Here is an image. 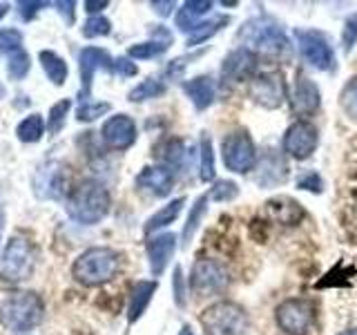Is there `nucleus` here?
I'll use <instances>...</instances> for the list:
<instances>
[{"label":"nucleus","mask_w":357,"mask_h":335,"mask_svg":"<svg viewBox=\"0 0 357 335\" xmlns=\"http://www.w3.org/2000/svg\"><path fill=\"white\" fill-rule=\"evenodd\" d=\"M208 195H201L195 199V206L190 208V215L183 223V232H181V248H188L190 241L195 239V234L201 226V219L206 217V212H208Z\"/></svg>","instance_id":"26"},{"label":"nucleus","mask_w":357,"mask_h":335,"mask_svg":"<svg viewBox=\"0 0 357 335\" xmlns=\"http://www.w3.org/2000/svg\"><path fill=\"white\" fill-rule=\"evenodd\" d=\"M174 172L167 165H145L137 177V186L154 197H165L174 188Z\"/></svg>","instance_id":"18"},{"label":"nucleus","mask_w":357,"mask_h":335,"mask_svg":"<svg viewBox=\"0 0 357 335\" xmlns=\"http://www.w3.org/2000/svg\"><path fill=\"white\" fill-rule=\"evenodd\" d=\"M319 132L308 119H297L290 123L284 134V152L293 159H308V156L317 150Z\"/></svg>","instance_id":"13"},{"label":"nucleus","mask_w":357,"mask_h":335,"mask_svg":"<svg viewBox=\"0 0 357 335\" xmlns=\"http://www.w3.org/2000/svg\"><path fill=\"white\" fill-rule=\"evenodd\" d=\"M266 212L273 221L284 223V226H295V223L304 219L301 206L295 199H288V197H275L271 201H266Z\"/></svg>","instance_id":"21"},{"label":"nucleus","mask_w":357,"mask_h":335,"mask_svg":"<svg viewBox=\"0 0 357 335\" xmlns=\"http://www.w3.org/2000/svg\"><path fill=\"white\" fill-rule=\"evenodd\" d=\"M174 302L178 308H185V284H183V273L181 268H174Z\"/></svg>","instance_id":"43"},{"label":"nucleus","mask_w":357,"mask_h":335,"mask_svg":"<svg viewBox=\"0 0 357 335\" xmlns=\"http://www.w3.org/2000/svg\"><path fill=\"white\" fill-rule=\"evenodd\" d=\"M286 152H279L275 148H268L259 159H257L255 165V184L261 188H275L288 181L290 177V168H288V159Z\"/></svg>","instance_id":"14"},{"label":"nucleus","mask_w":357,"mask_h":335,"mask_svg":"<svg viewBox=\"0 0 357 335\" xmlns=\"http://www.w3.org/2000/svg\"><path fill=\"white\" fill-rule=\"evenodd\" d=\"M199 179L201 181H212L215 179V148L208 132L201 134L199 139Z\"/></svg>","instance_id":"28"},{"label":"nucleus","mask_w":357,"mask_h":335,"mask_svg":"<svg viewBox=\"0 0 357 335\" xmlns=\"http://www.w3.org/2000/svg\"><path fill=\"white\" fill-rule=\"evenodd\" d=\"M145 251H148V264H150L152 275H161L176 251V237L172 232L156 234V237L148 239Z\"/></svg>","instance_id":"19"},{"label":"nucleus","mask_w":357,"mask_h":335,"mask_svg":"<svg viewBox=\"0 0 357 335\" xmlns=\"http://www.w3.org/2000/svg\"><path fill=\"white\" fill-rule=\"evenodd\" d=\"M112 31V22L103 16H92L85 25H83V36L85 38H98V36H107Z\"/></svg>","instance_id":"38"},{"label":"nucleus","mask_w":357,"mask_h":335,"mask_svg":"<svg viewBox=\"0 0 357 335\" xmlns=\"http://www.w3.org/2000/svg\"><path fill=\"white\" fill-rule=\"evenodd\" d=\"M355 226H357V206H355Z\"/></svg>","instance_id":"54"},{"label":"nucleus","mask_w":357,"mask_h":335,"mask_svg":"<svg viewBox=\"0 0 357 335\" xmlns=\"http://www.w3.org/2000/svg\"><path fill=\"white\" fill-rule=\"evenodd\" d=\"M152 5V9L156 11V14H159V16H170L172 14V9L176 7V3H172V0H165V3H156V0H154V3H150Z\"/></svg>","instance_id":"46"},{"label":"nucleus","mask_w":357,"mask_h":335,"mask_svg":"<svg viewBox=\"0 0 357 335\" xmlns=\"http://www.w3.org/2000/svg\"><path fill=\"white\" fill-rule=\"evenodd\" d=\"M109 110H112V105L105 103V100H85V103L76 110V119L83 123H89V121H96L98 117L107 114Z\"/></svg>","instance_id":"35"},{"label":"nucleus","mask_w":357,"mask_h":335,"mask_svg":"<svg viewBox=\"0 0 357 335\" xmlns=\"http://www.w3.org/2000/svg\"><path fill=\"white\" fill-rule=\"evenodd\" d=\"M340 335H357V329H351V331H344V333H340Z\"/></svg>","instance_id":"51"},{"label":"nucleus","mask_w":357,"mask_h":335,"mask_svg":"<svg viewBox=\"0 0 357 335\" xmlns=\"http://www.w3.org/2000/svg\"><path fill=\"white\" fill-rule=\"evenodd\" d=\"M78 67H81V98H87L89 92H92V81H94V74L98 70H105V72H112V67H114V59L100 47H85L78 56Z\"/></svg>","instance_id":"17"},{"label":"nucleus","mask_w":357,"mask_h":335,"mask_svg":"<svg viewBox=\"0 0 357 335\" xmlns=\"http://www.w3.org/2000/svg\"><path fill=\"white\" fill-rule=\"evenodd\" d=\"M275 322L286 335H306L315 324V306L308 299H284L275 311Z\"/></svg>","instance_id":"10"},{"label":"nucleus","mask_w":357,"mask_h":335,"mask_svg":"<svg viewBox=\"0 0 357 335\" xmlns=\"http://www.w3.org/2000/svg\"><path fill=\"white\" fill-rule=\"evenodd\" d=\"M167 47H170V43H163V40L137 43V45H132V47L128 50V56H130V59H139V61L156 59V56H161Z\"/></svg>","instance_id":"33"},{"label":"nucleus","mask_w":357,"mask_h":335,"mask_svg":"<svg viewBox=\"0 0 357 335\" xmlns=\"http://www.w3.org/2000/svg\"><path fill=\"white\" fill-rule=\"evenodd\" d=\"M165 94V85L161 81H156V78H145L143 83H139L137 87L130 92V100L132 103H141V100H148V98H156Z\"/></svg>","instance_id":"32"},{"label":"nucleus","mask_w":357,"mask_h":335,"mask_svg":"<svg viewBox=\"0 0 357 335\" xmlns=\"http://www.w3.org/2000/svg\"><path fill=\"white\" fill-rule=\"evenodd\" d=\"M40 7H45V3H27V0L18 3V11H20V16L25 20H31L33 16H36Z\"/></svg>","instance_id":"45"},{"label":"nucleus","mask_w":357,"mask_h":335,"mask_svg":"<svg viewBox=\"0 0 357 335\" xmlns=\"http://www.w3.org/2000/svg\"><path fill=\"white\" fill-rule=\"evenodd\" d=\"M112 72L119 74V76H134L139 70L130 59H114V67H112Z\"/></svg>","instance_id":"44"},{"label":"nucleus","mask_w":357,"mask_h":335,"mask_svg":"<svg viewBox=\"0 0 357 335\" xmlns=\"http://www.w3.org/2000/svg\"><path fill=\"white\" fill-rule=\"evenodd\" d=\"M340 105L344 110V114L351 121L357 123V76H353L349 83L342 87L340 92Z\"/></svg>","instance_id":"34"},{"label":"nucleus","mask_w":357,"mask_h":335,"mask_svg":"<svg viewBox=\"0 0 357 335\" xmlns=\"http://www.w3.org/2000/svg\"><path fill=\"white\" fill-rule=\"evenodd\" d=\"M228 22H230L228 16H219V18H210V20L199 22V27L188 36V47H197V45L210 40L217 31L223 29V25H228Z\"/></svg>","instance_id":"30"},{"label":"nucleus","mask_w":357,"mask_h":335,"mask_svg":"<svg viewBox=\"0 0 357 335\" xmlns=\"http://www.w3.org/2000/svg\"><path fill=\"white\" fill-rule=\"evenodd\" d=\"M250 98L266 110L282 107V103L288 98V85L284 74L279 70L257 72L250 78Z\"/></svg>","instance_id":"11"},{"label":"nucleus","mask_w":357,"mask_h":335,"mask_svg":"<svg viewBox=\"0 0 357 335\" xmlns=\"http://www.w3.org/2000/svg\"><path fill=\"white\" fill-rule=\"evenodd\" d=\"M183 206H185V197H176L167 206H163L161 210H156L154 215L148 221H145V234H152V232H156V230H161L165 226H170V223H174L176 217L181 215Z\"/></svg>","instance_id":"25"},{"label":"nucleus","mask_w":357,"mask_h":335,"mask_svg":"<svg viewBox=\"0 0 357 335\" xmlns=\"http://www.w3.org/2000/svg\"><path fill=\"white\" fill-rule=\"evenodd\" d=\"M43 302L36 293H14L0 306V318L7 329L27 333L43 322Z\"/></svg>","instance_id":"5"},{"label":"nucleus","mask_w":357,"mask_h":335,"mask_svg":"<svg viewBox=\"0 0 357 335\" xmlns=\"http://www.w3.org/2000/svg\"><path fill=\"white\" fill-rule=\"evenodd\" d=\"M7 59H9L7 70H9V76H11V78H16V81H20V78H25V76H27L31 63H29V56H27L25 50H18V52H14V54H9Z\"/></svg>","instance_id":"36"},{"label":"nucleus","mask_w":357,"mask_h":335,"mask_svg":"<svg viewBox=\"0 0 357 335\" xmlns=\"http://www.w3.org/2000/svg\"><path fill=\"white\" fill-rule=\"evenodd\" d=\"M3 219H5V215H3V208H0V230H3Z\"/></svg>","instance_id":"52"},{"label":"nucleus","mask_w":357,"mask_h":335,"mask_svg":"<svg viewBox=\"0 0 357 335\" xmlns=\"http://www.w3.org/2000/svg\"><path fill=\"white\" fill-rule=\"evenodd\" d=\"M112 206V197L107 188L98 181H83L78 184L67 199V212L78 223L92 226L103 219Z\"/></svg>","instance_id":"2"},{"label":"nucleus","mask_w":357,"mask_h":335,"mask_svg":"<svg viewBox=\"0 0 357 335\" xmlns=\"http://www.w3.org/2000/svg\"><path fill=\"white\" fill-rule=\"evenodd\" d=\"M159 159H161V165H167L172 172L181 170V168H185V163H188V148H185V143L181 139L165 141L163 148H161Z\"/></svg>","instance_id":"27"},{"label":"nucleus","mask_w":357,"mask_h":335,"mask_svg":"<svg viewBox=\"0 0 357 335\" xmlns=\"http://www.w3.org/2000/svg\"><path fill=\"white\" fill-rule=\"evenodd\" d=\"M199 322L206 335H243L248 329V313L237 302L219 299L201 311Z\"/></svg>","instance_id":"4"},{"label":"nucleus","mask_w":357,"mask_h":335,"mask_svg":"<svg viewBox=\"0 0 357 335\" xmlns=\"http://www.w3.org/2000/svg\"><path fill=\"white\" fill-rule=\"evenodd\" d=\"M239 195V186L237 184H232L228 181V179H219V181L215 184V188L210 190V199H215V201H230Z\"/></svg>","instance_id":"39"},{"label":"nucleus","mask_w":357,"mask_h":335,"mask_svg":"<svg viewBox=\"0 0 357 335\" xmlns=\"http://www.w3.org/2000/svg\"><path fill=\"white\" fill-rule=\"evenodd\" d=\"M5 96V87L3 85H0V98H3Z\"/></svg>","instance_id":"53"},{"label":"nucleus","mask_w":357,"mask_h":335,"mask_svg":"<svg viewBox=\"0 0 357 335\" xmlns=\"http://www.w3.org/2000/svg\"><path fill=\"white\" fill-rule=\"evenodd\" d=\"M319 103H321V92L317 83L310 76L299 72L293 83V92H290V110H293V114L299 119H306L310 114H315L319 110Z\"/></svg>","instance_id":"15"},{"label":"nucleus","mask_w":357,"mask_h":335,"mask_svg":"<svg viewBox=\"0 0 357 335\" xmlns=\"http://www.w3.org/2000/svg\"><path fill=\"white\" fill-rule=\"evenodd\" d=\"M297 47L301 59H304L310 67H315L319 72H331L335 67V52L331 38L326 34L317 29H297L295 31Z\"/></svg>","instance_id":"9"},{"label":"nucleus","mask_w":357,"mask_h":335,"mask_svg":"<svg viewBox=\"0 0 357 335\" xmlns=\"http://www.w3.org/2000/svg\"><path fill=\"white\" fill-rule=\"evenodd\" d=\"M183 92L185 96L192 100V105L201 112L208 110L217 98V83L212 81V76L204 74V76H195L190 81L183 83Z\"/></svg>","instance_id":"20"},{"label":"nucleus","mask_w":357,"mask_h":335,"mask_svg":"<svg viewBox=\"0 0 357 335\" xmlns=\"http://www.w3.org/2000/svg\"><path fill=\"white\" fill-rule=\"evenodd\" d=\"M255 67H257V56L250 50H245V47L232 50L221 63L219 89L228 94L239 81H250V78L257 74Z\"/></svg>","instance_id":"12"},{"label":"nucleus","mask_w":357,"mask_h":335,"mask_svg":"<svg viewBox=\"0 0 357 335\" xmlns=\"http://www.w3.org/2000/svg\"><path fill=\"white\" fill-rule=\"evenodd\" d=\"M109 3L107 0H87L85 3V9H87V14H98L100 9H105Z\"/></svg>","instance_id":"48"},{"label":"nucleus","mask_w":357,"mask_h":335,"mask_svg":"<svg viewBox=\"0 0 357 335\" xmlns=\"http://www.w3.org/2000/svg\"><path fill=\"white\" fill-rule=\"evenodd\" d=\"M67 190L65 184V172L59 163L43 165L38 170V181H36V193L40 197H61Z\"/></svg>","instance_id":"24"},{"label":"nucleus","mask_w":357,"mask_h":335,"mask_svg":"<svg viewBox=\"0 0 357 335\" xmlns=\"http://www.w3.org/2000/svg\"><path fill=\"white\" fill-rule=\"evenodd\" d=\"M232 282L228 266L219 260H197L190 271V290L197 297H212L226 293Z\"/></svg>","instance_id":"7"},{"label":"nucleus","mask_w":357,"mask_h":335,"mask_svg":"<svg viewBox=\"0 0 357 335\" xmlns=\"http://www.w3.org/2000/svg\"><path fill=\"white\" fill-rule=\"evenodd\" d=\"M237 38L241 47L250 50L255 56L275 61H286L293 56V45H290L286 29L271 16H257L243 22Z\"/></svg>","instance_id":"1"},{"label":"nucleus","mask_w":357,"mask_h":335,"mask_svg":"<svg viewBox=\"0 0 357 335\" xmlns=\"http://www.w3.org/2000/svg\"><path fill=\"white\" fill-rule=\"evenodd\" d=\"M70 107H72V100L70 98H63L61 103H56V105H52V110H50V132H61L63 130V126H65V117H67V112H70Z\"/></svg>","instance_id":"37"},{"label":"nucleus","mask_w":357,"mask_h":335,"mask_svg":"<svg viewBox=\"0 0 357 335\" xmlns=\"http://www.w3.org/2000/svg\"><path fill=\"white\" fill-rule=\"evenodd\" d=\"M357 43V14L349 16L344 20V29H342V50L344 54H349Z\"/></svg>","instance_id":"41"},{"label":"nucleus","mask_w":357,"mask_h":335,"mask_svg":"<svg viewBox=\"0 0 357 335\" xmlns=\"http://www.w3.org/2000/svg\"><path fill=\"white\" fill-rule=\"evenodd\" d=\"M212 7H215V3H210V0H188V3H183V7L178 9V14H176L178 31H183L190 36V34L199 27L201 18L210 14Z\"/></svg>","instance_id":"22"},{"label":"nucleus","mask_w":357,"mask_h":335,"mask_svg":"<svg viewBox=\"0 0 357 335\" xmlns=\"http://www.w3.org/2000/svg\"><path fill=\"white\" fill-rule=\"evenodd\" d=\"M36 268V248L25 237H11L0 255V277L5 282H22L29 279Z\"/></svg>","instance_id":"6"},{"label":"nucleus","mask_w":357,"mask_h":335,"mask_svg":"<svg viewBox=\"0 0 357 335\" xmlns=\"http://www.w3.org/2000/svg\"><path fill=\"white\" fill-rule=\"evenodd\" d=\"M297 188L301 190H310V193H321V188H324V181H321V177L317 172H308L304 177H299V181H297Z\"/></svg>","instance_id":"42"},{"label":"nucleus","mask_w":357,"mask_h":335,"mask_svg":"<svg viewBox=\"0 0 357 335\" xmlns=\"http://www.w3.org/2000/svg\"><path fill=\"white\" fill-rule=\"evenodd\" d=\"M54 7L61 11L67 22H74V7L76 5L72 3V0H67V3H54Z\"/></svg>","instance_id":"47"},{"label":"nucleus","mask_w":357,"mask_h":335,"mask_svg":"<svg viewBox=\"0 0 357 335\" xmlns=\"http://www.w3.org/2000/svg\"><path fill=\"white\" fill-rule=\"evenodd\" d=\"M18 50H22V34L18 29H3L0 31V52L9 56Z\"/></svg>","instance_id":"40"},{"label":"nucleus","mask_w":357,"mask_h":335,"mask_svg":"<svg viewBox=\"0 0 357 335\" xmlns=\"http://www.w3.org/2000/svg\"><path fill=\"white\" fill-rule=\"evenodd\" d=\"M43 132H45V123H43V117L40 114H29V117H25V119L20 121V126L16 128L18 139L25 141V143L38 141L43 137Z\"/></svg>","instance_id":"31"},{"label":"nucleus","mask_w":357,"mask_h":335,"mask_svg":"<svg viewBox=\"0 0 357 335\" xmlns=\"http://www.w3.org/2000/svg\"><path fill=\"white\" fill-rule=\"evenodd\" d=\"M103 143L112 150H128L137 141V123H134L128 114H114L105 121L103 130Z\"/></svg>","instance_id":"16"},{"label":"nucleus","mask_w":357,"mask_h":335,"mask_svg":"<svg viewBox=\"0 0 357 335\" xmlns=\"http://www.w3.org/2000/svg\"><path fill=\"white\" fill-rule=\"evenodd\" d=\"M221 159H223V165H226L230 172L245 174V172L252 170L259 156H257V145L248 134V130L239 128V130L228 132L226 137H223Z\"/></svg>","instance_id":"8"},{"label":"nucleus","mask_w":357,"mask_h":335,"mask_svg":"<svg viewBox=\"0 0 357 335\" xmlns=\"http://www.w3.org/2000/svg\"><path fill=\"white\" fill-rule=\"evenodd\" d=\"M156 286L159 284H156L154 279H143V282H137L132 286L130 302H128V322L130 324L137 322L145 313V308L150 306V302L156 293Z\"/></svg>","instance_id":"23"},{"label":"nucleus","mask_w":357,"mask_h":335,"mask_svg":"<svg viewBox=\"0 0 357 335\" xmlns=\"http://www.w3.org/2000/svg\"><path fill=\"white\" fill-rule=\"evenodd\" d=\"M119 268L121 255L112 248H105V246H96V248H89L83 255H78V260L72 266V275L83 286H100L114 279Z\"/></svg>","instance_id":"3"},{"label":"nucleus","mask_w":357,"mask_h":335,"mask_svg":"<svg viewBox=\"0 0 357 335\" xmlns=\"http://www.w3.org/2000/svg\"><path fill=\"white\" fill-rule=\"evenodd\" d=\"M178 335H195V331L185 324V327H181V331H178Z\"/></svg>","instance_id":"49"},{"label":"nucleus","mask_w":357,"mask_h":335,"mask_svg":"<svg viewBox=\"0 0 357 335\" xmlns=\"http://www.w3.org/2000/svg\"><path fill=\"white\" fill-rule=\"evenodd\" d=\"M38 61H40L45 74H47V78L54 85H63L67 81V65L59 54L45 50L38 54Z\"/></svg>","instance_id":"29"},{"label":"nucleus","mask_w":357,"mask_h":335,"mask_svg":"<svg viewBox=\"0 0 357 335\" xmlns=\"http://www.w3.org/2000/svg\"><path fill=\"white\" fill-rule=\"evenodd\" d=\"M7 9H9V5H7V3L0 5V18H5V16H7Z\"/></svg>","instance_id":"50"}]
</instances>
